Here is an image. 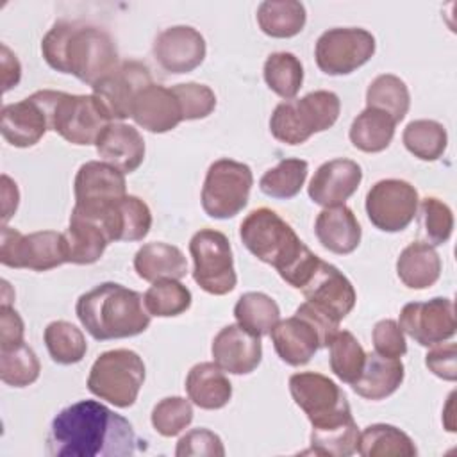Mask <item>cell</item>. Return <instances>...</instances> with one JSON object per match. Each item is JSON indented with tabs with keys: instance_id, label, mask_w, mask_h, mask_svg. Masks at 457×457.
Returning a JSON list of instances; mask_svg holds the SVG:
<instances>
[{
	"instance_id": "1",
	"label": "cell",
	"mask_w": 457,
	"mask_h": 457,
	"mask_svg": "<svg viewBox=\"0 0 457 457\" xmlns=\"http://www.w3.org/2000/svg\"><path fill=\"white\" fill-rule=\"evenodd\" d=\"M130 421L96 400L75 402L52 420L46 452L54 457H129L146 448Z\"/></svg>"
},
{
	"instance_id": "2",
	"label": "cell",
	"mask_w": 457,
	"mask_h": 457,
	"mask_svg": "<svg viewBox=\"0 0 457 457\" xmlns=\"http://www.w3.org/2000/svg\"><path fill=\"white\" fill-rule=\"evenodd\" d=\"M41 54L46 64L95 86L118 64V48L111 34L95 25L55 21L41 39Z\"/></svg>"
},
{
	"instance_id": "3",
	"label": "cell",
	"mask_w": 457,
	"mask_h": 457,
	"mask_svg": "<svg viewBox=\"0 0 457 457\" xmlns=\"http://www.w3.org/2000/svg\"><path fill=\"white\" fill-rule=\"evenodd\" d=\"M239 237L250 253L271 264L280 278L295 289L303 286L320 259L303 245L293 227L270 207L248 212L241 221Z\"/></svg>"
},
{
	"instance_id": "4",
	"label": "cell",
	"mask_w": 457,
	"mask_h": 457,
	"mask_svg": "<svg viewBox=\"0 0 457 457\" xmlns=\"http://www.w3.org/2000/svg\"><path fill=\"white\" fill-rule=\"evenodd\" d=\"M75 312L96 341L132 337L143 334L150 325L143 296L116 282H102L80 295Z\"/></svg>"
},
{
	"instance_id": "5",
	"label": "cell",
	"mask_w": 457,
	"mask_h": 457,
	"mask_svg": "<svg viewBox=\"0 0 457 457\" xmlns=\"http://www.w3.org/2000/svg\"><path fill=\"white\" fill-rule=\"evenodd\" d=\"M339 323L312 303L303 302L291 318L280 320L270 332L277 355L289 366L307 364L320 348H327Z\"/></svg>"
},
{
	"instance_id": "6",
	"label": "cell",
	"mask_w": 457,
	"mask_h": 457,
	"mask_svg": "<svg viewBox=\"0 0 457 457\" xmlns=\"http://www.w3.org/2000/svg\"><path fill=\"white\" fill-rule=\"evenodd\" d=\"M341 111V100L334 91H311L302 98L278 104L270 118L273 137L286 145H302L312 134L330 129Z\"/></svg>"
},
{
	"instance_id": "7",
	"label": "cell",
	"mask_w": 457,
	"mask_h": 457,
	"mask_svg": "<svg viewBox=\"0 0 457 457\" xmlns=\"http://www.w3.org/2000/svg\"><path fill=\"white\" fill-rule=\"evenodd\" d=\"M37 93L45 104L50 130L71 145H95L100 132L111 123L93 95H70L52 89Z\"/></svg>"
},
{
	"instance_id": "8",
	"label": "cell",
	"mask_w": 457,
	"mask_h": 457,
	"mask_svg": "<svg viewBox=\"0 0 457 457\" xmlns=\"http://www.w3.org/2000/svg\"><path fill=\"white\" fill-rule=\"evenodd\" d=\"M143 382V359L132 350L116 348L96 357L89 370L87 389L100 400H105L114 407L127 409L137 400Z\"/></svg>"
},
{
	"instance_id": "9",
	"label": "cell",
	"mask_w": 457,
	"mask_h": 457,
	"mask_svg": "<svg viewBox=\"0 0 457 457\" xmlns=\"http://www.w3.org/2000/svg\"><path fill=\"white\" fill-rule=\"evenodd\" d=\"M253 175L248 164L234 159L214 161L202 186V209L214 220H228L239 214L250 196Z\"/></svg>"
},
{
	"instance_id": "10",
	"label": "cell",
	"mask_w": 457,
	"mask_h": 457,
	"mask_svg": "<svg viewBox=\"0 0 457 457\" xmlns=\"http://www.w3.org/2000/svg\"><path fill=\"white\" fill-rule=\"evenodd\" d=\"M193 278L209 295L221 296L236 287L237 275L228 237L214 228H200L189 241Z\"/></svg>"
},
{
	"instance_id": "11",
	"label": "cell",
	"mask_w": 457,
	"mask_h": 457,
	"mask_svg": "<svg viewBox=\"0 0 457 457\" xmlns=\"http://www.w3.org/2000/svg\"><path fill=\"white\" fill-rule=\"evenodd\" d=\"M289 393L307 414L312 428L328 427L352 418L343 389L328 377L316 371H300L289 377Z\"/></svg>"
},
{
	"instance_id": "12",
	"label": "cell",
	"mask_w": 457,
	"mask_h": 457,
	"mask_svg": "<svg viewBox=\"0 0 457 457\" xmlns=\"http://www.w3.org/2000/svg\"><path fill=\"white\" fill-rule=\"evenodd\" d=\"M0 262L9 268H25L32 271L57 268L68 262L64 236L55 230L21 234L16 228L2 225Z\"/></svg>"
},
{
	"instance_id": "13",
	"label": "cell",
	"mask_w": 457,
	"mask_h": 457,
	"mask_svg": "<svg viewBox=\"0 0 457 457\" xmlns=\"http://www.w3.org/2000/svg\"><path fill=\"white\" fill-rule=\"evenodd\" d=\"M373 54V34L359 27L328 29L314 46L316 64L327 75H348L366 64Z\"/></svg>"
},
{
	"instance_id": "14",
	"label": "cell",
	"mask_w": 457,
	"mask_h": 457,
	"mask_svg": "<svg viewBox=\"0 0 457 457\" xmlns=\"http://www.w3.org/2000/svg\"><path fill=\"white\" fill-rule=\"evenodd\" d=\"M420 205L416 187L400 179L375 182L366 195V214L382 232H400L411 225Z\"/></svg>"
},
{
	"instance_id": "15",
	"label": "cell",
	"mask_w": 457,
	"mask_h": 457,
	"mask_svg": "<svg viewBox=\"0 0 457 457\" xmlns=\"http://www.w3.org/2000/svg\"><path fill=\"white\" fill-rule=\"evenodd\" d=\"M125 173L105 161L84 162L73 182L75 207L73 211L96 216L111 207L127 193Z\"/></svg>"
},
{
	"instance_id": "16",
	"label": "cell",
	"mask_w": 457,
	"mask_h": 457,
	"mask_svg": "<svg viewBox=\"0 0 457 457\" xmlns=\"http://www.w3.org/2000/svg\"><path fill=\"white\" fill-rule=\"evenodd\" d=\"M398 327L421 346H436L455 336V307L450 298L411 302L400 311Z\"/></svg>"
},
{
	"instance_id": "17",
	"label": "cell",
	"mask_w": 457,
	"mask_h": 457,
	"mask_svg": "<svg viewBox=\"0 0 457 457\" xmlns=\"http://www.w3.org/2000/svg\"><path fill=\"white\" fill-rule=\"evenodd\" d=\"M152 84L146 64L139 61L120 62L107 77L93 86V96L111 121L130 118L136 95Z\"/></svg>"
},
{
	"instance_id": "18",
	"label": "cell",
	"mask_w": 457,
	"mask_h": 457,
	"mask_svg": "<svg viewBox=\"0 0 457 457\" xmlns=\"http://www.w3.org/2000/svg\"><path fill=\"white\" fill-rule=\"evenodd\" d=\"M300 291L305 302L312 303L337 323L352 312L357 300L352 282L334 264L323 259H318Z\"/></svg>"
},
{
	"instance_id": "19",
	"label": "cell",
	"mask_w": 457,
	"mask_h": 457,
	"mask_svg": "<svg viewBox=\"0 0 457 457\" xmlns=\"http://www.w3.org/2000/svg\"><path fill=\"white\" fill-rule=\"evenodd\" d=\"M154 57L159 66L170 73L180 75L198 68L205 59V39L189 25H173L157 34L154 46Z\"/></svg>"
},
{
	"instance_id": "20",
	"label": "cell",
	"mask_w": 457,
	"mask_h": 457,
	"mask_svg": "<svg viewBox=\"0 0 457 457\" xmlns=\"http://www.w3.org/2000/svg\"><path fill=\"white\" fill-rule=\"evenodd\" d=\"M211 353L214 362L232 375L252 373L262 359L261 337L253 336L241 325L223 327L212 339Z\"/></svg>"
},
{
	"instance_id": "21",
	"label": "cell",
	"mask_w": 457,
	"mask_h": 457,
	"mask_svg": "<svg viewBox=\"0 0 457 457\" xmlns=\"http://www.w3.org/2000/svg\"><path fill=\"white\" fill-rule=\"evenodd\" d=\"M0 130L4 139L18 148H29L41 141L48 125V114L45 104L36 91L29 98L2 107Z\"/></svg>"
},
{
	"instance_id": "22",
	"label": "cell",
	"mask_w": 457,
	"mask_h": 457,
	"mask_svg": "<svg viewBox=\"0 0 457 457\" xmlns=\"http://www.w3.org/2000/svg\"><path fill=\"white\" fill-rule=\"evenodd\" d=\"M362 180L361 166L352 159H332L323 162L312 175L307 193L321 207L343 205Z\"/></svg>"
},
{
	"instance_id": "23",
	"label": "cell",
	"mask_w": 457,
	"mask_h": 457,
	"mask_svg": "<svg viewBox=\"0 0 457 457\" xmlns=\"http://www.w3.org/2000/svg\"><path fill=\"white\" fill-rule=\"evenodd\" d=\"M130 118L136 125L154 134L173 130L180 121H184L180 104L171 87L154 82L136 95Z\"/></svg>"
},
{
	"instance_id": "24",
	"label": "cell",
	"mask_w": 457,
	"mask_h": 457,
	"mask_svg": "<svg viewBox=\"0 0 457 457\" xmlns=\"http://www.w3.org/2000/svg\"><path fill=\"white\" fill-rule=\"evenodd\" d=\"M102 161L123 173L136 171L145 159V139L139 130L121 121H111L95 141Z\"/></svg>"
},
{
	"instance_id": "25",
	"label": "cell",
	"mask_w": 457,
	"mask_h": 457,
	"mask_svg": "<svg viewBox=\"0 0 457 457\" xmlns=\"http://www.w3.org/2000/svg\"><path fill=\"white\" fill-rule=\"evenodd\" d=\"M89 218H95L104 225L111 243L112 241H141L150 232V227H152L150 207L139 196H134V195L121 196L102 214L89 216Z\"/></svg>"
},
{
	"instance_id": "26",
	"label": "cell",
	"mask_w": 457,
	"mask_h": 457,
	"mask_svg": "<svg viewBox=\"0 0 457 457\" xmlns=\"http://www.w3.org/2000/svg\"><path fill=\"white\" fill-rule=\"evenodd\" d=\"M314 234L323 248L337 255H346L359 246L362 230L353 211L343 204L325 207L318 214Z\"/></svg>"
},
{
	"instance_id": "27",
	"label": "cell",
	"mask_w": 457,
	"mask_h": 457,
	"mask_svg": "<svg viewBox=\"0 0 457 457\" xmlns=\"http://www.w3.org/2000/svg\"><path fill=\"white\" fill-rule=\"evenodd\" d=\"M66 245V261L71 264L96 262L111 243L104 225L86 214L71 211L70 225L62 232Z\"/></svg>"
},
{
	"instance_id": "28",
	"label": "cell",
	"mask_w": 457,
	"mask_h": 457,
	"mask_svg": "<svg viewBox=\"0 0 457 457\" xmlns=\"http://www.w3.org/2000/svg\"><path fill=\"white\" fill-rule=\"evenodd\" d=\"M134 270L139 278L157 282L164 278L180 280L187 273V261L175 245L154 241L143 245L134 255Z\"/></svg>"
},
{
	"instance_id": "29",
	"label": "cell",
	"mask_w": 457,
	"mask_h": 457,
	"mask_svg": "<svg viewBox=\"0 0 457 457\" xmlns=\"http://www.w3.org/2000/svg\"><path fill=\"white\" fill-rule=\"evenodd\" d=\"M403 364L400 359L378 355L377 352L366 353L361 377L352 384L353 393L366 400H384L391 396L403 382Z\"/></svg>"
},
{
	"instance_id": "30",
	"label": "cell",
	"mask_w": 457,
	"mask_h": 457,
	"mask_svg": "<svg viewBox=\"0 0 457 457\" xmlns=\"http://www.w3.org/2000/svg\"><path fill=\"white\" fill-rule=\"evenodd\" d=\"M189 400L205 411L225 407L232 398V384L216 362H198L186 377Z\"/></svg>"
},
{
	"instance_id": "31",
	"label": "cell",
	"mask_w": 457,
	"mask_h": 457,
	"mask_svg": "<svg viewBox=\"0 0 457 457\" xmlns=\"http://www.w3.org/2000/svg\"><path fill=\"white\" fill-rule=\"evenodd\" d=\"M396 275L411 289H427L441 275V259L436 248L423 241L407 245L396 259Z\"/></svg>"
},
{
	"instance_id": "32",
	"label": "cell",
	"mask_w": 457,
	"mask_h": 457,
	"mask_svg": "<svg viewBox=\"0 0 457 457\" xmlns=\"http://www.w3.org/2000/svg\"><path fill=\"white\" fill-rule=\"evenodd\" d=\"M307 12L296 0H266L257 7L259 29L270 37H293L302 32Z\"/></svg>"
},
{
	"instance_id": "33",
	"label": "cell",
	"mask_w": 457,
	"mask_h": 457,
	"mask_svg": "<svg viewBox=\"0 0 457 457\" xmlns=\"http://www.w3.org/2000/svg\"><path fill=\"white\" fill-rule=\"evenodd\" d=\"M396 121L384 111L366 107L350 125L352 145L366 154H377L389 146L395 136Z\"/></svg>"
},
{
	"instance_id": "34",
	"label": "cell",
	"mask_w": 457,
	"mask_h": 457,
	"mask_svg": "<svg viewBox=\"0 0 457 457\" xmlns=\"http://www.w3.org/2000/svg\"><path fill=\"white\" fill-rule=\"evenodd\" d=\"M357 452L362 457H414V441L400 428L387 423H373L359 432Z\"/></svg>"
},
{
	"instance_id": "35",
	"label": "cell",
	"mask_w": 457,
	"mask_h": 457,
	"mask_svg": "<svg viewBox=\"0 0 457 457\" xmlns=\"http://www.w3.org/2000/svg\"><path fill=\"white\" fill-rule=\"evenodd\" d=\"M234 318L237 325L253 336H270L271 328L280 321V309L277 302L266 293L248 291L239 296L234 305Z\"/></svg>"
},
{
	"instance_id": "36",
	"label": "cell",
	"mask_w": 457,
	"mask_h": 457,
	"mask_svg": "<svg viewBox=\"0 0 457 457\" xmlns=\"http://www.w3.org/2000/svg\"><path fill=\"white\" fill-rule=\"evenodd\" d=\"M409 105L411 95L407 84L393 73L375 77L366 89V107L387 112L396 123L405 118Z\"/></svg>"
},
{
	"instance_id": "37",
	"label": "cell",
	"mask_w": 457,
	"mask_h": 457,
	"mask_svg": "<svg viewBox=\"0 0 457 457\" xmlns=\"http://www.w3.org/2000/svg\"><path fill=\"white\" fill-rule=\"evenodd\" d=\"M268 87L284 100H293L303 82V66L291 52H273L262 68Z\"/></svg>"
},
{
	"instance_id": "38",
	"label": "cell",
	"mask_w": 457,
	"mask_h": 457,
	"mask_svg": "<svg viewBox=\"0 0 457 457\" xmlns=\"http://www.w3.org/2000/svg\"><path fill=\"white\" fill-rule=\"evenodd\" d=\"M43 339L52 361L57 364L68 366L80 362L87 352V343L82 330L64 320L48 323Z\"/></svg>"
},
{
	"instance_id": "39",
	"label": "cell",
	"mask_w": 457,
	"mask_h": 457,
	"mask_svg": "<svg viewBox=\"0 0 457 457\" xmlns=\"http://www.w3.org/2000/svg\"><path fill=\"white\" fill-rule=\"evenodd\" d=\"M402 141L414 157L421 161H436L446 150L448 134L443 123L436 120H414L403 129Z\"/></svg>"
},
{
	"instance_id": "40",
	"label": "cell",
	"mask_w": 457,
	"mask_h": 457,
	"mask_svg": "<svg viewBox=\"0 0 457 457\" xmlns=\"http://www.w3.org/2000/svg\"><path fill=\"white\" fill-rule=\"evenodd\" d=\"M309 173V164L303 159H282L275 168H270L259 180L264 195L278 200L293 198L300 193Z\"/></svg>"
},
{
	"instance_id": "41",
	"label": "cell",
	"mask_w": 457,
	"mask_h": 457,
	"mask_svg": "<svg viewBox=\"0 0 457 457\" xmlns=\"http://www.w3.org/2000/svg\"><path fill=\"white\" fill-rule=\"evenodd\" d=\"M327 348L330 350V370L339 380L352 386L364 368V348L348 330H337Z\"/></svg>"
},
{
	"instance_id": "42",
	"label": "cell",
	"mask_w": 457,
	"mask_h": 457,
	"mask_svg": "<svg viewBox=\"0 0 457 457\" xmlns=\"http://www.w3.org/2000/svg\"><path fill=\"white\" fill-rule=\"evenodd\" d=\"M357 441H359V428L352 416L336 425L312 428L311 452H314L316 455H327V457H348L357 452Z\"/></svg>"
},
{
	"instance_id": "43",
	"label": "cell",
	"mask_w": 457,
	"mask_h": 457,
	"mask_svg": "<svg viewBox=\"0 0 457 457\" xmlns=\"http://www.w3.org/2000/svg\"><path fill=\"white\" fill-rule=\"evenodd\" d=\"M41 364L34 350L23 343L0 348V378L12 387H25L39 378Z\"/></svg>"
},
{
	"instance_id": "44",
	"label": "cell",
	"mask_w": 457,
	"mask_h": 457,
	"mask_svg": "<svg viewBox=\"0 0 457 457\" xmlns=\"http://www.w3.org/2000/svg\"><path fill=\"white\" fill-rule=\"evenodd\" d=\"M145 307L150 316L171 318L191 307V291L179 280L164 278L154 282L143 295Z\"/></svg>"
},
{
	"instance_id": "45",
	"label": "cell",
	"mask_w": 457,
	"mask_h": 457,
	"mask_svg": "<svg viewBox=\"0 0 457 457\" xmlns=\"http://www.w3.org/2000/svg\"><path fill=\"white\" fill-rule=\"evenodd\" d=\"M150 420L157 434L173 437L193 421L191 402L182 396H166L154 405Z\"/></svg>"
},
{
	"instance_id": "46",
	"label": "cell",
	"mask_w": 457,
	"mask_h": 457,
	"mask_svg": "<svg viewBox=\"0 0 457 457\" xmlns=\"http://www.w3.org/2000/svg\"><path fill=\"white\" fill-rule=\"evenodd\" d=\"M171 91L175 93L180 104L182 120L207 118L216 107V95L205 84L182 82V84L171 86Z\"/></svg>"
},
{
	"instance_id": "47",
	"label": "cell",
	"mask_w": 457,
	"mask_h": 457,
	"mask_svg": "<svg viewBox=\"0 0 457 457\" xmlns=\"http://www.w3.org/2000/svg\"><path fill=\"white\" fill-rule=\"evenodd\" d=\"M425 236L432 245H445L453 232L452 209L436 196H427L420 204Z\"/></svg>"
},
{
	"instance_id": "48",
	"label": "cell",
	"mask_w": 457,
	"mask_h": 457,
	"mask_svg": "<svg viewBox=\"0 0 457 457\" xmlns=\"http://www.w3.org/2000/svg\"><path fill=\"white\" fill-rule=\"evenodd\" d=\"M177 457H189V455H207V457H223L225 448L218 434L209 428H193L186 432L177 443L175 448Z\"/></svg>"
},
{
	"instance_id": "49",
	"label": "cell",
	"mask_w": 457,
	"mask_h": 457,
	"mask_svg": "<svg viewBox=\"0 0 457 457\" xmlns=\"http://www.w3.org/2000/svg\"><path fill=\"white\" fill-rule=\"evenodd\" d=\"M373 346L378 355L400 359L407 352V343L402 328L395 320H380L375 323L371 332Z\"/></svg>"
},
{
	"instance_id": "50",
	"label": "cell",
	"mask_w": 457,
	"mask_h": 457,
	"mask_svg": "<svg viewBox=\"0 0 457 457\" xmlns=\"http://www.w3.org/2000/svg\"><path fill=\"white\" fill-rule=\"evenodd\" d=\"M455 357H457L455 343H446V345L439 343L425 355V364L436 377L453 382L457 378Z\"/></svg>"
},
{
	"instance_id": "51",
	"label": "cell",
	"mask_w": 457,
	"mask_h": 457,
	"mask_svg": "<svg viewBox=\"0 0 457 457\" xmlns=\"http://www.w3.org/2000/svg\"><path fill=\"white\" fill-rule=\"evenodd\" d=\"M23 320L11 305L0 307V348L23 343Z\"/></svg>"
},
{
	"instance_id": "52",
	"label": "cell",
	"mask_w": 457,
	"mask_h": 457,
	"mask_svg": "<svg viewBox=\"0 0 457 457\" xmlns=\"http://www.w3.org/2000/svg\"><path fill=\"white\" fill-rule=\"evenodd\" d=\"M2 86H4V93H7L11 87H14L20 82L21 77V66L18 57L9 50L7 45H2Z\"/></svg>"
},
{
	"instance_id": "53",
	"label": "cell",
	"mask_w": 457,
	"mask_h": 457,
	"mask_svg": "<svg viewBox=\"0 0 457 457\" xmlns=\"http://www.w3.org/2000/svg\"><path fill=\"white\" fill-rule=\"evenodd\" d=\"M20 202V191L16 182L9 175H2V223L7 225V221L12 218V214L18 209Z\"/></svg>"
}]
</instances>
